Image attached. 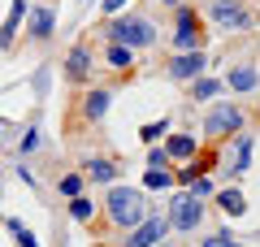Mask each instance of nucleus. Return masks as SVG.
I'll use <instances>...</instances> for the list:
<instances>
[{
  "label": "nucleus",
  "mask_w": 260,
  "mask_h": 247,
  "mask_svg": "<svg viewBox=\"0 0 260 247\" xmlns=\"http://www.w3.org/2000/svg\"><path fill=\"white\" fill-rule=\"evenodd\" d=\"M160 5H182V0H160Z\"/></svg>",
  "instance_id": "obj_31"
},
{
  "label": "nucleus",
  "mask_w": 260,
  "mask_h": 247,
  "mask_svg": "<svg viewBox=\"0 0 260 247\" xmlns=\"http://www.w3.org/2000/svg\"><path fill=\"white\" fill-rule=\"evenodd\" d=\"M139 135H143V139H160V135H165V121H148Z\"/></svg>",
  "instance_id": "obj_29"
},
{
  "label": "nucleus",
  "mask_w": 260,
  "mask_h": 247,
  "mask_svg": "<svg viewBox=\"0 0 260 247\" xmlns=\"http://www.w3.org/2000/svg\"><path fill=\"white\" fill-rule=\"evenodd\" d=\"M70 217H74V221H91L95 217V204L78 195V200H70Z\"/></svg>",
  "instance_id": "obj_20"
},
{
  "label": "nucleus",
  "mask_w": 260,
  "mask_h": 247,
  "mask_svg": "<svg viewBox=\"0 0 260 247\" xmlns=\"http://www.w3.org/2000/svg\"><path fill=\"white\" fill-rule=\"evenodd\" d=\"M61 195H65V200H78V195H83V178H78V174L61 178Z\"/></svg>",
  "instance_id": "obj_23"
},
{
  "label": "nucleus",
  "mask_w": 260,
  "mask_h": 247,
  "mask_svg": "<svg viewBox=\"0 0 260 247\" xmlns=\"http://www.w3.org/2000/svg\"><path fill=\"white\" fill-rule=\"evenodd\" d=\"M204 70H208L204 48H200V52H178L174 61H169V78L174 82H195V78H204Z\"/></svg>",
  "instance_id": "obj_8"
},
{
  "label": "nucleus",
  "mask_w": 260,
  "mask_h": 247,
  "mask_svg": "<svg viewBox=\"0 0 260 247\" xmlns=\"http://www.w3.org/2000/svg\"><path fill=\"white\" fill-rule=\"evenodd\" d=\"M52 26H56V13H52V9H30V26H26L30 39H39V44H44V39L52 35Z\"/></svg>",
  "instance_id": "obj_13"
},
{
  "label": "nucleus",
  "mask_w": 260,
  "mask_h": 247,
  "mask_svg": "<svg viewBox=\"0 0 260 247\" xmlns=\"http://www.w3.org/2000/svg\"><path fill=\"white\" fill-rule=\"evenodd\" d=\"M247 161H251V139H239V152H234V174H247Z\"/></svg>",
  "instance_id": "obj_22"
},
{
  "label": "nucleus",
  "mask_w": 260,
  "mask_h": 247,
  "mask_svg": "<svg viewBox=\"0 0 260 247\" xmlns=\"http://www.w3.org/2000/svg\"><path fill=\"white\" fill-rule=\"evenodd\" d=\"M22 18H26V0H13L9 18H5V26H0V48H9L13 39H18V26H22Z\"/></svg>",
  "instance_id": "obj_14"
},
{
  "label": "nucleus",
  "mask_w": 260,
  "mask_h": 247,
  "mask_svg": "<svg viewBox=\"0 0 260 247\" xmlns=\"http://www.w3.org/2000/svg\"><path fill=\"white\" fill-rule=\"evenodd\" d=\"M109 104H113V91L95 87V91H87V96H83V117H87V121H100L104 113H109Z\"/></svg>",
  "instance_id": "obj_11"
},
{
  "label": "nucleus",
  "mask_w": 260,
  "mask_h": 247,
  "mask_svg": "<svg viewBox=\"0 0 260 247\" xmlns=\"http://www.w3.org/2000/svg\"><path fill=\"white\" fill-rule=\"evenodd\" d=\"M169 217H152L148 212V221H139V226L130 230V238L121 247H156V243H165V234H169Z\"/></svg>",
  "instance_id": "obj_7"
},
{
  "label": "nucleus",
  "mask_w": 260,
  "mask_h": 247,
  "mask_svg": "<svg viewBox=\"0 0 260 247\" xmlns=\"http://www.w3.org/2000/svg\"><path fill=\"white\" fill-rule=\"evenodd\" d=\"M148 169H169V152L165 147H152L148 152Z\"/></svg>",
  "instance_id": "obj_24"
},
{
  "label": "nucleus",
  "mask_w": 260,
  "mask_h": 247,
  "mask_svg": "<svg viewBox=\"0 0 260 247\" xmlns=\"http://www.w3.org/2000/svg\"><path fill=\"white\" fill-rule=\"evenodd\" d=\"M165 152H169V161H195L200 139L195 135H174V139H165Z\"/></svg>",
  "instance_id": "obj_12"
},
{
  "label": "nucleus",
  "mask_w": 260,
  "mask_h": 247,
  "mask_svg": "<svg viewBox=\"0 0 260 247\" xmlns=\"http://www.w3.org/2000/svg\"><path fill=\"white\" fill-rule=\"evenodd\" d=\"M225 87H230L234 96H243V91H256V87H260V74H256V65H234V70H230V78H225Z\"/></svg>",
  "instance_id": "obj_10"
},
{
  "label": "nucleus",
  "mask_w": 260,
  "mask_h": 247,
  "mask_svg": "<svg viewBox=\"0 0 260 247\" xmlns=\"http://www.w3.org/2000/svg\"><path fill=\"white\" fill-rule=\"evenodd\" d=\"M191 195H195V200H208V195H213V182H208V178L200 174V178L191 182Z\"/></svg>",
  "instance_id": "obj_25"
},
{
  "label": "nucleus",
  "mask_w": 260,
  "mask_h": 247,
  "mask_svg": "<svg viewBox=\"0 0 260 247\" xmlns=\"http://www.w3.org/2000/svg\"><path fill=\"white\" fill-rule=\"evenodd\" d=\"M83 174L91 178V182H113V178H117V165H113V161H95V156H91Z\"/></svg>",
  "instance_id": "obj_16"
},
{
  "label": "nucleus",
  "mask_w": 260,
  "mask_h": 247,
  "mask_svg": "<svg viewBox=\"0 0 260 247\" xmlns=\"http://www.w3.org/2000/svg\"><path fill=\"white\" fill-rule=\"evenodd\" d=\"M156 247H174V243H156Z\"/></svg>",
  "instance_id": "obj_32"
},
{
  "label": "nucleus",
  "mask_w": 260,
  "mask_h": 247,
  "mask_svg": "<svg viewBox=\"0 0 260 247\" xmlns=\"http://www.w3.org/2000/svg\"><path fill=\"white\" fill-rule=\"evenodd\" d=\"M104 208H109V221L113 226H139V221H148V195L135 191V187H113L109 200H104Z\"/></svg>",
  "instance_id": "obj_1"
},
{
  "label": "nucleus",
  "mask_w": 260,
  "mask_h": 247,
  "mask_svg": "<svg viewBox=\"0 0 260 247\" xmlns=\"http://www.w3.org/2000/svg\"><path fill=\"white\" fill-rule=\"evenodd\" d=\"M126 9V0H104V13H121Z\"/></svg>",
  "instance_id": "obj_30"
},
{
  "label": "nucleus",
  "mask_w": 260,
  "mask_h": 247,
  "mask_svg": "<svg viewBox=\"0 0 260 247\" xmlns=\"http://www.w3.org/2000/svg\"><path fill=\"white\" fill-rule=\"evenodd\" d=\"M200 247H243V243H234L230 234H208V238H204Z\"/></svg>",
  "instance_id": "obj_26"
},
{
  "label": "nucleus",
  "mask_w": 260,
  "mask_h": 247,
  "mask_svg": "<svg viewBox=\"0 0 260 247\" xmlns=\"http://www.w3.org/2000/svg\"><path fill=\"white\" fill-rule=\"evenodd\" d=\"M200 217H204V200H195L191 191L178 195L174 204H169V226L182 230V234H191V230H200Z\"/></svg>",
  "instance_id": "obj_6"
},
{
  "label": "nucleus",
  "mask_w": 260,
  "mask_h": 247,
  "mask_svg": "<svg viewBox=\"0 0 260 247\" xmlns=\"http://www.w3.org/2000/svg\"><path fill=\"white\" fill-rule=\"evenodd\" d=\"M165 187H174V174L169 169H148L143 174V191H165Z\"/></svg>",
  "instance_id": "obj_17"
},
{
  "label": "nucleus",
  "mask_w": 260,
  "mask_h": 247,
  "mask_svg": "<svg viewBox=\"0 0 260 247\" xmlns=\"http://www.w3.org/2000/svg\"><path fill=\"white\" fill-rule=\"evenodd\" d=\"M18 147H22V156H26V152H35V147H39V130H26Z\"/></svg>",
  "instance_id": "obj_28"
},
{
  "label": "nucleus",
  "mask_w": 260,
  "mask_h": 247,
  "mask_svg": "<svg viewBox=\"0 0 260 247\" xmlns=\"http://www.w3.org/2000/svg\"><path fill=\"white\" fill-rule=\"evenodd\" d=\"M109 39L126 44V48H148V44H156V26L148 18H117V22H109Z\"/></svg>",
  "instance_id": "obj_2"
},
{
  "label": "nucleus",
  "mask_w": 260,
  "mask_h": 247,
  "mask_svg": "<svg viewBox=\"0 0 260 247\" xmlns=\"http://www.w3.org/2000/svg\"><path fill=\"white\" fill-rule=\"evenodd\" d=\"M130 61H135V48H126V44H109V65H117V70H126Z\"/></svg>",
  "instance_id": "obj_18"
},
{
  "label": "nucleus",
  "mask_w": 260,
  "mask_h": 247,
  "mask_svg": "<svg viewBox=\"0 0 260 247\" xmlns=\"http://www.w3.org/2000/svg\"><path fill=\"white\" fill-rule=\"evenodd\" d=\"M200 174H204V165H195V161H191V165L182 169V174H178V182H186V187H191V182H195Z\"/></svg>",
  "instance_id": "obj_27"
},
{
  "label": "nucleus",
  "mask_w": 260,
  "mask_h": 247,
  "mask_svg": "<svg viewBox=\"0 0 260 247\" xmlns=\"http://www.w3.org/2000/svg\"><path fill=\"white\" fill-rule=\"evenodd\" d=\"M174 48L178 52H200L204 48V30H200V13L178 5V30H174Z\"/></svg>",
  "instance_id": "obj_4"
},
{
  "label": "nucleus",
  "mask_w": 260,
  "mask_h": 247,
  "mask_svg": "<svg viewBox=\"0 0 260 247\" xmlns=\"http://www.w3.org/2000/svg\"><path fill=\"white\" fill-rule=\"evenodd\" d=\"M243 109L239 104H213L208 109V117H204V135L208 139H230V135H239L243 130Z\"/></svg>",
  "instance_id": "obj_3"
},
{
  "label": "nucleus",
  "mask_w": 260,
  "mask_h": 247,
  "mask_svg": "<svg viewBox=\"0 0 260 247\" xmlns=\"http://www.w3.org/2000/svg\"><path fill=\"white\" fill-rule=\"evenodd\" d=\"M9 230H13V238H18V247H39V243H35V234H30V230L22 226L18 217H9Z\"/></svg>",
  "instance_id": "obj_21"
},
{
  "label": "nucleus",
  "mask_w": 260,
  "mask_h": 247,
  "mask_svg": "<svg viewBox=\"0 0 260 247\" xmlns=\"http://www.w3.org/2000/svg\"><path fill=\"white\" fill-rule=\"evenodd\" d=\"M191 91H195V100H213V96L221 91V82H217V78H195Z\"/></svg>",
  "instance_id": "obj_19"
},
{
  "label": "nucleus",
  "mask_w": 260,
  "mask_h": 247,
  "mask_svg": "<svg viewBox=\"0 0 260 247\" xmlns=\"http://www.w3.org/2000/svg\"><path fill=\"white\" fill-rule=\"evenodd\" d=\"M217 204H221L225 217H243V212H247V200H243V191H217Z\"/></svg>",
  "instance_id": "obj_15"
},
{
  "label": "nucleus",
  "mask_w": 260,
  "mask_h": 247,
  "mask_svg": "<svg viewBox=\"0 0 260 247\" xmlns=\"http://www.w3.org/2000/svg\"><path fill=\"white\" fill-rule=\"evenodd\" d=\"M65 78H70V82H87V78H91V48H87V44L70 48V56H65Z\"/></svg>",
  "instance_id": "obj_9"
},
{
  "label": "nucleus",
  "mask_w": 260,
  "mask_h": 247,
  "mask_svg": "<svg viewBox=\"0 0 260 247\" xmlns=\"http://www.w3.org/2000/svg\"><path fill=\"white\" fill-rule=\"evenodd\" d=\"M208 13H213L225 30H251V26H256V13H251L243 0H213Z\"/></svg>",
  "instance_id": "obj_5"
}]
</instances>
